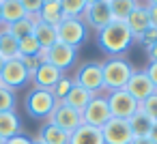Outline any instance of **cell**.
I'll use <instances>...</instances> for the list:
<instances>
[{"label": "cell", "instance_id": "47", "mask_svg": "<svg viewBox=\"0 0 157 144\" xmlns=\"http://www.w3.org/2000/svg\"><path fill=\"white\" fill-rule=\"evenodd\" d=\"M140 2H146V0H140Z\"/></svg>", "mask_w": 157, "mask_h": 144}, {"label": "cell", "instance_id": "3", "mask_svg": "<svg viewBox=\"0 0 157 144\" xmlns=\"http://www.w3.org/2000/svg\"><path fill=\"white\" fill-rule=\"evenodd\" d=\"M56 35H58V41L60 43L71 45L73 50H78L88 39V26L84 24L82 17H65L56 26Z\"/></svg>", "mask_w": 157, "mask_h": 144}, {"label": "cell", "instance_id": "14", "mask_svg": "<svg viewBox=\"0 0 157 144\" xmlns=\"http://www.w3.org/2000/svg\"><path fill=\"white\" fill-rule=\"evenodd\" d=\"M127 28H129V32H131V37H133V41H138L148 28H151V17H148V9H146V5H138L133 11H131V15L127 17Z\"/></svg>", "mask_w": 157, "mask_h": 144}, {"label": "cell", "instance_id": "5", "mask_svg": "<svg viewBox=\"0 0 157 144\" xmlns=\"http://www.w3.org/2000/svg\"><path fill=\"white\" fill-rule=\"evenodd\" d=\"M73 82L78 86H82L84 90L93 93V95H101L103 93V69H101V63H84V65H80V69L75 71Z\"/></svg>", "mask_w": 157, "mask_h": 144}, {"label": "cell", "instance_id": "48", "mask_svg": "<svg viewBox=\"0 0 157 144\" xmlns=\"http://www.w3.org/2000/svg\"><path fill=\"white\" fill-rule=\"evenodd\" d=\"M0 2H2V0H0Z\"/></svg>", "mask_w": 157, "mask_h": 144}, {"label": "cell", "instance_id": "15", "mask_svg": "<svg viewBox=\"0 0 157 144\" xmlns=\"http://www.w3.org/2000/svg\"><path fill=\"white\" fill-rule=\"evenodd\" d=\"M63 75H65V73H63L60 69H56L54 65H50V63H41V67L35 71V75H33L30 80H33L35 88L52 90V88L56 86V82H58Z\"/></svg>", "mask_w": 157, "mask_h": 144}, {"label": "cell", "instance_id": "16", "mask_svg": "<svg viewBox=\"0 0 157 144\" xmlns=\"http://www.w3.org/2000/svg\"><path fill=\"white\" fill-rule=\"evenodd\" d=\"M69 144H105V142H103V133L99 127L82 123L75 131L69 133Z\"/></svg>", "mask_w": 157, "mask_h": 144}, {"label": "cell", "instance_id": "13", "mask_svg": "<svg viewBox=\"0 0 157 144\" xmlns=\"http://www.w3.org/2000/svg\"><path fill=\"white\" fill-rule=\"evenodd\" d=\"M125 90H127L138 103H142L146 97H151V95L155 93V86H153V82L148 80V75H146L144 69H133V73H131V78H129Z\"/></svg>", "mask_w": 157, "mask_h": 144}, {"label": "cell", "instance_id": "7", "mask_svg": "<svg viewBox=\"0 0 157 144\" xmlns=\"http://www.w3.org/2000/svg\"><path fill=\"white\" fill-rule=\"evenodd\" d=\"M105 99H108V105H110V112L114 118H123V120H129L136 112H138V101L125 90H112V93H105Z\"/></svg>", "mask_w": 157, "mask_h": 144}, {"label": "cell", "instance_id": "2", "mask_svg": "<svg viewBox=\"0 0 157 144\" xmlns=\"http://www.w3.org/2000/svg\"><path fill=\"white\" fill-rule=\"evenodd\" d=\"M101 69H103V93L125 88L131 73H133L131 63L125 60L123 56H116V58H110V60L101 63Z\"/></svg>", "mask_w": 157, "mask_h": 144}, {"label": "cell", "instance_id": "22", "mask_svg": "<svg viewBox=\"0 0 157 144\" xmlns=\"http://www.w3.org/2000/svg\"><path fill=\"white\" fill-rule=\"evenodd\" d=\"M22 133V125H20V116L13 112H0V138L9 140L13 135Z\"/></svg>", "mask_w": 157, "mask_h": 144}, {"label": "cell", "instance_id": "12", "mask_svg": "<svg viewBox=\"0 0 157 144\" xmlns=\"http://www.w3.org/2000/svg\"><path fill=\"white\" fill-rule=\"evenodd\" d=\"M82 20H84V24H86L88 28H95L97 32H99L101 28H105L110 22H114L108 0H101V2H95V5H88L86 11H84V15H82Z\"/></svg>", "mask_w": 157, "mask_h": 144}, {"label": "cell", "instance_id": "18", "mask_svg": "<svg viewBox=\"0 0 157 144\" xmlns=\"http://www.w3.org/2000/svg\"><path fill=\"white\" fill-rule=\"evenodd\" d=\"M43 144H69V133L63 131L60 127H56L54 123L45 120L43 127L39 129V135H37Z\"/></svg>", "mask_w": 157, "mask_h": 144}, {"label": "cell", "instance_id": "40", "mask_svg": "<svg viewBox=\"0 0 157 144\" xmlns=\"http://www.w3.org/2000/svg\"><path fill=\"white\" fill-rule=\"evenodd\" d=\"M148 138H151V142H153V144H157V125L153 127V131H151V135H148Z\"/></svg>", "mask_w": 157, "mask_h": 144}, {"label": "cell", "instance_id": "21", "mask_svg": "<svg viewBox=\"0 0 157 144\" xmlns=\"http://www.w3.org/2000/svg\"><path fill=\"white\" fill-rule=\"evenodd\" d=\"M93 97H95L93 93H88V90H84L82 86L73 84V88H71V90H69V95L63 99V103H65V105H69V108H73L75 112H80V114H82V112H84V108L88 105V101H90Z\"/></svg>", "mask_w": 157, "mask_h": 144}, {"label": "cell", "instance_id": "46", "mask_svg": "<svg viewBox=\"0 0 157 144\" xmlns=\"http://www.w3.org/2000/svg\"><path fill=\"white\" fill-rule=\"evenodd\" d=\"M0 144H7V140H2V138H0Z\"/></svg>", "mask_w": 157, "mask_h": 144}, {"label": "cell", "instance_id": "25", "mask_svg": "<svg viewBox=\"0 0 157 144\" xmlns=\"http://www.w3.org/2000/svg\"><path fill=\"white\" fill-rule=\"evenodd\" d=\"M37 22H39V17L26 15L24 20H20V22H15V24L7 26V30H9V32H11L17 41H22V39H26V37L35 35V26H37Z\"/></svg>", "mask_w": 157, "mask_h": 144}, {"label": "cell", "instance_id": "20", "mask_svg": "<svg viewBox=\"0 0 157 144\" xmlns=\"http://www.w3.org/2000/svg\"><path fill=\"white\" fill-rule=\"evenodd\" d=\"M0 56L5 60L20 58V41L7 30V26H0Z\"/></svg>", "mask_w": 157, "mask_h": 144}, {"label": "cell", "instance_id": "29", "mask_svg": "<svg viewBox=\"0 0 157 144\" xmlns=\"http://www.w3.org/2000/svg\"><path fill=\"white\" fill-rule=\"evenodd\" d=\"M15 90L0 84V112H13L15 110Z\"/></svg>", "mask_w": 157, "mask_h": 144}, {"label": "cell", "instance_id": "37", "mask_svg": "<svg viewBox=\"0 0 157 144\" xmlns=\"http://www.w3.org/2000/svg\"><path fill=\"white\" fill-rule=\"evenodd\" d=\"M146 9H148V17H151V26H157V7H148V5H146Z\"/></svg>", "mask_w": 157, "mask_h": 144}, {"label": "cell", "instance_id": "28", "mask_svg": "<svg viewBox=\"0 0 157 144\" xmlns=\"http://www.w3.org/2000/svg\"><path fill=\"white\" fill-rule=\"evenodd\" d=\"M43 47L39 45V41L35 39V35L26 37L20 41V58H28V56H41Z\"/></svg>", "mask_w": 157, "mask_h": 144}, {"label": "cell", "instance_id": "35", "mask_svg": "<svg viewBox=\"0 0 157 144\" xmlns=\"http://www.w3.org/2000/svg\"><path fill=\"white\" fill-rule=\"evenodd\" d=\"M144 71H146V75H148V80L153 82V86H155V90H157V63H148Z\"/></svg>", "mask_w": 157, "mask_h": 144}, {"label": "cell", "instance_id": "33", "mask_svg": "<svg viewBox=\"0 0 157 144\" xmlns=\"http://www.w3.org/2000/svg\"><path fill=\"white\" fill-rule=\"evenodd\" d=\"M138 41H140L146 50H148L151 45H155V43H157V26H151V28H148V30H146V32L138 39Z\"/></svg>", "mask_w": 157, "mask_h": 144}, {"label": "cell", "instance_id": "27", "mask_svg": "<svg viewBox=\"0 0 157 144\" xmlns=\"http://www.w3.org/2000/svg\"><path fill=\"white\" fill-rule=\"evenodd\" d=\"M65 17H82L86 11V0H60Z\"/></svg>", "mask_w": 157, "mask_h": 144}, {"label": "cell", "instance_id": "10", "mask_svg": "<svg viewBox=\"0 0 157 144\" xmlns=\"http://www.w3.org/2000/svg\"><path fill=\"white\" fill-rule=\"evenodd\" d=\"M28 80H30V75H28L22 58H11V60L5 63L2 73H0V84L2 86H9V88L15 90V88H22Z\"/></svg>", "mask_w": 157, "mask_h": 144}, {"label": "cell", "instance_id": "30", "mask_svg": "<svg viewBox=\"0 0 157 144\" xmlns=\"http://www.w3.org/2000/svg\"><path fill=\"white\" fill-rule=\"evenodd\" d=\"M73 84H75V82H73V78H67V75H63V78L56 82V86L52 88V95L56 97V101H63V99L69 95V90L73 88Z\"/></svg>", "mask_w": 157, "mask_h": 144}, {"label": "cell", "instance_id": "1", "mask_svg": "<svg viewBox=\"0 0 157 144\" xmlns=\"http://www.w3.org/2000/svg\"><path fill=\"white\" fill-rule=\"evenodd\" d=\"M97 43L105 54L116 58V56H123L131 47L133 37H131L125 22H110L105 28H101L97 32Z\"/></svg>", "mask_w": 157, "mask_h": 144}, {"label": "cell", "instance_id": "23", "mask_svg": "<svg viewBox=\"0 0 157 144\" xmlns=\"http://www.w3.org/2000/svg\"><path fill=\"white\" fill-rule=\"evenodd\" d=\"M24 17H26V11L20 0H2V24L5 26H11Z\"/></svg>", "mask_w": 157, "mask_h": 144}, {"label": "cell", "instance_id": "26", "mask_svg": "<svg viewBox=\"0 0 157 144\" xmlns=\"http://www.w3.org/2000/svg\"><path fill=\"white\" fill-rule=\"evenodd\" d=\"M35 39L39 41V45L43 50L52 47L56 41H58V35H56V26H50V24H43V22H37L35 26Z\"/></svg>", "mask_w": 157, "mask_h": 144}, {"label": "cell", "instance_id": "39", "mask_svg": "<svg viewBox=\"0 0 157 144\" xmlns=\"http://www.w3.org/2000/svg\"><path fill=\"white\" fill-rule=\"evenodd\" d=\"M131 144H153V142H151V138H133Z\"/></svg>", "mask_w": 157, "mask_h": 144}, {"label": "cell", "instance_id": "42", "mask_svg": "<svg viewBox=\"0 0 157 144\" xmlns=\"http://www.w3.org/2000/svg\"><path fill=\"white\" fill-rule=\"evenodd\" d=\"M5 63H7V60H5L2 56H0V73H2V67H5Z\"/></svg>", "mask_w": 157, "mask_h": 144}, {"label": "cell", "instance_id": "24", "mask_svg": "<svg viewBox=\"0 0 157 144\" xmlns=\"http://www.w3.org/2000/svg\"><path fill=\"white\" fill-rule=\"evenodd\" d=\"M108 5H110L114 22H127L131 11L140 5V0H108Z\"/></svg>", "mask_w": 157, "mask_h": 144}, {"label": "cell", "instance_id": "6", "mask_svg": "<svg viewBox=\"0 0 157 144\" xmlns=\"http://www.w3.org/2000/svg\"><path fill=\"white\" fill-rule=\"evenodd\" d=\"M75 58H78V50H73L71 45H65V43H60V41H56L52 47H48V50L41 52V60L54 65V67L60 69L63 73L75 65Z\"/></svg>", "mask_w": 157, "mask_h": 144}, {"label": "cell", "instance_id": "17", "mask_svg": "<svg viewBox=\"0 0 157 144\" xmlns=\"http://www.w3.org/2000/svg\"><path fill=\"white\" fill-rule=\"evenodd\" d=\"M155 125H157V120L151 114H146L140 105H138V112L129 118V127H131L133 138H148Z\"/></svg>", "mask_w": 157, "mask_h": 144}, {"label": "cell", "instance_id": "36", "mask_svg": "<svg viewBox=\"0 0 157 144\" xmlns=\"http://www.w3.org/2000/svg\"><path fill=\"white\" fill-rule=\"evenodd\" d=\"M7 144H33V140H30V138H26L24 133H17V135L9 138V140H7Z\"/></svg>", "mask_w": 157, "mask_h": 144}, {"label": "cell", "instance_id": "45", "mask_svg": "<svg viewBox=\"0 0 157 144\" xmlns=\"http://www.w3.org/2000/svg\"><path fill=\"white\" fill-rule=\"evenodd\" d=\"M33 144H43V142H41L39 138H35V140H33Z\"/></svg>", "mask_w": 157, "mask_h": 144}, {"label": "cell", "instance_id": "43", "mask_svg": "<svg viewBox=\"0 0 157 144\" xmlns=\"http://www.w3.org/2000/svg\"><path fill=\"white\" fill-rule=\"evenodd\" d=\"M95 2H101V0H86V7L88 5H95Z\"/></svg>", "mask_w": 157, "mask_h": 144}, {"label": "cell", "instance_id": "34", "mask_svg": "<svg viewBox=\"0 0 157 144\" xmlns=\"http://www.w3.org/2000/svg\"><path fill=\"white\" fill-rule=\"evenodd\" d=\"M22 63H24V67H26V71H28V75L33 78L35 75V71L41 67V56H28V58H22Z\"/></svg>", "mask_w": 157, "mask_h": 144}, {"label": "cell", "instance_id": "31", "mask_svg": "<svg viewBox=\"0 0 157 144\" xmlns=\"http://www.w3.org/2000/svg\"><path fill=\"white\" fill-rule=\"evenodd\" d=\"M20 2H22V7H24L26 15L39 17V11H41V7H43L45 0H20Z\"/></svg>", "mask_w": 157, "mask_h": 144}, {"label": "cell", "instance_id": "32", "mask_svg": "<svg viewBox=\"0 0 157 144\" xmlns=\"http://www.w3.org/2000/svg\"><path fill=\"white\" fill-rule=\"evenodd\" d=\"M140 108H142L146 114H151V116L157 120V90H155L151 97H146V99L140 103Z\"/></svg>", "mask_w": 157, "mask_h": 144}, {"label": "cell", "instance_id": "8", "mask_svg": "<svg viewBox=\"0 0 157 144\" xmlns=\"http://www.w3.org/2000/svg\"><path fill=\"white\" fill-rule=\"evenodd\" d=\"M112 118V112H110V105H108V99L105 95H95L88 105L84 108L82 112V123L84 125H93V127H103L108 120Z\"/></svg>", "mask_w": 157, "mask_h": 144}, {"label": "cell", "instance_id": "38", "mask_svg": "<svg viewBox=\"0 0 157 144\" xmlns=\"http://www.w3.org/2000/svg\"><path fill=\"white\" fill-rule=\"evenodd\" d=\"M146 54H148V63H157V43L151 45V47L146 50Z\"/></svg>", "mask_w": 157, "mask_h": 144}, {"label": "cell", "instance_id": "41", "mask_svg": "<svg viewBox=\"0 0 157 144\" xmlns=\"http://www.w3.org/2000/svg\"><path fill=\"white\" fill-rule=\"evenodd\" d=\"M146 5L148 7H157V0H146Z\"/></svg>", "mask_w": 157, "mask_h": 144}, {"label": "cell", "instance_id": "4", "mask_svg": "<svg viewBox=\"0 0 157 144\" xmlns=\"http://www.w3.org/2000/svg\"><path fill=\"white\" fill-rule=\"evenodd\" d=\"M56 97L52 95V90H43V88H33L28 95H26V101H24V108L26 112L33 116V118H50V114L54 112L56 108Z\"/></svg>", "mask_w": 157, "mask_h": 144}, {"label": "cell", "instance_id": "9", "mask_svg": "<svg viewBox=\"0 0 157 144\" xmlns=\"http://www.w3.org/2000/svg\"><path fill=\"white\" fill-rule=\"evenodd\" d=\"M101 133H103V142L105 144H131V140H133L129 120L114 118V116L101 127Z\"/></svg>", "mask_w": 157, "mask_h": 144}, {"label": "cell", "instance_id": "19", "mask_svg": "<svg viewBox=\"0 0 157 144\" xmlns=\"http://www.w3.org/2000/svg\"><path fill=\"white\" fill-rule=\"evenodd\" d=\"M63 20H65V15H63L60 0H45L41 11H39V22L50 24V26H58Z\"/></svg>", "mask_w": 157, "mask_h": 144}, {"label": "cell", "instance_id": "11", "mask_svg": "<svg viewBox=\"0 0 157 144\" xmlns=\"http://www.w3.org/2000/svg\"><path fill=\"white\" fill-rule=\"evenodd\" d=\"M48 120H50V123H54L56 127H60L63 131L71 133V131H75V129L82 125V114H80V112H75L73 108L65 105L63 101H58V103H56V108H54V112L50 114V118H48Z\"/></svg>", "mask_w": 157, "mask_h": 144}, {"label": "cell", "instance_id": "44", "mask_svg": "<svg viewBox=\"0 0 157 144\" xmlns=\"http://www.w3.org/2000/svg\"><path fill=\"white\" fill-rule=\"evenodd\" d=\"M0 26H2V2H0Z\"/></svg>", "mask_w": 157, "mask_h": 144}]
</instances>
